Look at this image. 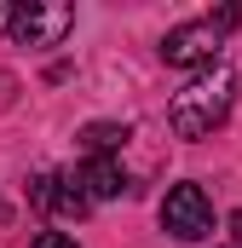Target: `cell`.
Masks as SVG:
<instances>
[{"label":"cell","mask_w":242,"mask_h":248,"mask_svg":"<svg viewBox=\"0 0 242 248\" xmlns=\"http://www.w3.org/2000/svg\"><path fill=\"white\" fill-rule=\"evenodd\" d=\"M231 104H237V75H231L225 63H213V69H202L196 81H184L179 93H173L167 127H173L179 139H208L213 127L231 116Z\"/></svg>","instance_id":"6da1fadb"},{"label":"cell","mask_w":242,"mask_h":248,"mask_svg":"<svg viewBox=\"0 0 242 248\" xmlns=\"http://www.w3.org/2000/svg\"><path fill=\"white\" fill-rule=\"evenodd\" d=\"M242 29V6H219V12H208V17H196V23H179V29H167L162 35V58L173 63V69H190V63H208L219 58V41Z\"/></svg>","instance_id":"7a4b0ae2"},{"label":"cell","mask_w":242,"mask_h":248,"mask_svg":"<svg viewBox=\"0 0 242 248\" xmlns=\"http://www.w3.org/2000/svg\"><path fill=\"white\" fill-rule=\"evenodd\" d=\"M0 29L17 46H63L75 29V6L63 0H0Z\"/></svg>","instance_id":"3957f363"},{"label":"cell","mask_w":242,"mask_h":248,"mask_svg":"<svg viewBox=\"0 0 242 248\" xmlns=\"http://www.w3.org/2000/svg\"><path fill=\"white\" fill-rule=\"evenodd\" d=\"M162 231L179 237V243H202L213 237V202L202 185H173L167 202H162Z\"/></svg>","instance_id":"277c9868"},{"label":"cell","mask_w":242,"mask_h":248,"mask_svg":"<svg viewBox=\"0 0 242 248\" xmlns=\"http://www.w3.org/2000/svg\"><path fill=\"white\" fill-rule=\"evenodd\" d=\"M29 202L46 208V214H63V219H81L92 208V196L81 190V179H63V173H35L29 179Z\"/></svg>","instance_id":"5b68a950"},{"label":"cell","mask_w":242,"mask_h":248,"mask_svg":"<svg viewBox=\"0 0 242 248\" xmlns=\"http://www.w3.org/2000/svg\"><path fill=\"white\" fill-rule=\"evenodd\" d=\"M75 179H81V190H87L92 202H116L121 190H127V173H121L110 156H92V162H87V168H81Z\"/></svg>","instance_id":"8992f818"},{"label":"cell","mask_w":242,"mask_h":248,"mask_svg":"<svg viewBox=\"0 0 242 248\" xmlns=\"http://www.w3.org/2000/svg\"><path fill=\"white\" fill-rule=\"evenodd\" d=\"M81 144H87L92 156H110V150L127 144V122H87L81 127Z\"/></svg>","instance_id":"52a82bcc"},{"label":"cell","mask_w":242,"mask_h":248,"mask_svg":"<svg viewBox=\"0 0 242 248\" xmlns=\"http://www.w3.org/2000/svg\"><path fill=\"white\" fill-rule=\"evenodd\" d=\"M29 248H75V243H69L63 231H41V237H35V243H29Z\"/></svg>","instance_id":"ba28073f"}]
</instances>
